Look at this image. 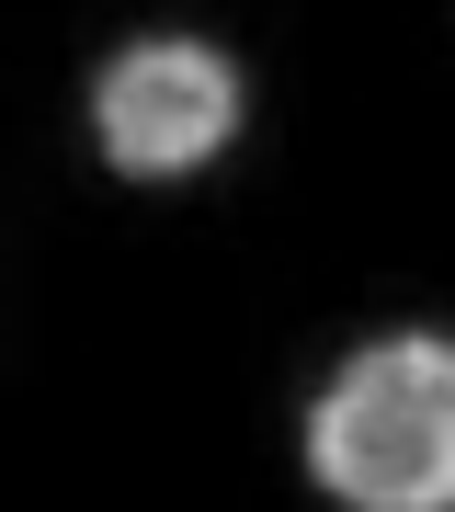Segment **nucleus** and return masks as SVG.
Listing matches in <instances>:
<instances>
[{
	"label": "nucleus",
	"instance_id": "f257e3e1",
	"mask_svg": "<svg viewBox=\"0 0 455 512\" xmlns=\"http://www.w3.org/2000/svg\"><path fill=\"white\" fill-rule=\"evenodd\" d=\"M308 467L353 512H455V342L399 330L308 410Z\"/></svg>",
	"mask_w": 455,
	"mask_h": 512
},
{
	"label": "nucleus",
	"instance_id": "f03ea898",
	"mask_svg": "<svg viewBox=\"0 0 455 512\" xmlns=\"http://www.w3.org/2000/svg\"><path fill=\"white\" fill-rule=\"evenodd\" d=\"M91 114H103V148L114 171H194L217 160L228 126H239V69L217 46H182V35H148L103 69V92H91Z\"/></svg>",
	"mask_w": 455,
	"mask_h": 512
}]
</instances>
